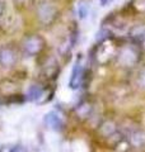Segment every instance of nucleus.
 <instances>
[{"label":"nucleus","instance_id":"obj_1","mask_svg":"<svg viewBox=\"0 0 145 152\" xmlns=\"http://www.w3.org/2000/svg\"><path fill=\"white\" fill-rule=\"evenodd\" d=\"M43 46H45V39L38 34L28 36L22 42V50L28 56H35L37 53H40L43 48Z\"/></svg>","mask_w":145,"mask_h":152},{"label":"nucleus","instance_id":"obj_2","mask_svg":"<svg viewBox=\"0 0 145 152\" xmlns=\"http://www.w3.org/2000/svg\"><path fill=\"white\" fill-rule=\"evenodd\" d=\"M18 61V52L10 46H4L0 48V66L5 69L13 67Z\"/></svg>","mask_w":145,"mask_h":152},{"label":"nucleus","instance_id":"obj_3","mask_svg":"<svg viewBox=\"0 0 145 152\" xmlns=\"http://www.w3.org/2000/svg\"><path fill=\"white\" fill-rule=\"evenodd\" d=\"M37 14H38L40 20L42 23H45V24H47V23L52 22V19H54V17H55V9H54V7H52L51 4L43 1V3H41L40 5H38Z\"/></svg>","mask_w":145,"mask_h":152},{"label":"nucleus","instance_id":"obj_4","mask_svg":"<svg viewBox=\"0 0 145 152\" xmlns=\"http://www.w3.org/2000/svg\"><path fill=\"white\" fill-rule=\"evenodd\" d=\"M45 123L48 128H51V129H54V131H60L62 126H64L60 115H57L54 112H51L45 115Z\"/></svg>","mask_w":145,"mask_h":152},{"label":"nucleus","instance_id":"obj_5","mask_svg":"<svg viewBox=\"0 0 145 152\" xmlns=\"http://www.w3.org/2000/svg\"><path fill=\"white\" fill-rule=\"evenodd\" d=\"M81 75H83V69H81V65L79 62H76L74 70H72L71 79H70V88L71 89L79 88L80 81H81Z\"/></svg>","mask_w":145,"mask_h":152},{"label":"nucleus","instance_id":"obj_6","mask_svg":"<svg viewBox=\"0 0 145 152\" xmlns=\"http://www.w3.org/2000/svg\"><path fill=\"white\" fill-rule=\"evenodd\" d=\"M130 143L134 147H136V148L144 147L145 146V133L141 131L132 132L131 136H130Z\"/></svg>","mask_w":145,"mask_h":152},{"label":"nucleus","instance_id":"obj_7","mask_svg":"<svg viewBox=\"0 0 145 152\" xmlns=\"http://www.w3.org/2000/svg\"><path fill=\"white\" fill-rule=\"evenodd\" d=\"M42 95V89L38 86V85H33V86L30 89V93H28V96L32 100H35V99H38Z\"/></svg>","mask_w":145,"mask_h":152},{"label":"nucleus","instance_id":"obj_8","mask_svg":"<svg viewBox=\"0 0 145 152\" xmlns=\"http://www.w3.org/2000/svg\"><path fill=\"white\" fill-rule=\"evenodd\" d=\"M14 1L17 3V5H18V7H27V5H28V3H30L31 0H14Z\"/></svg>","mask_w":145,"mask_h":152},{"label":"nucleus","instance_id":"obj_9","mask_svg":"<svg viewBox=\"0 0 145 152\" xmlns=\"http://www.w3.org/2000/svg\"><path fill=\"white\" fill-rule=\"evenodd\" d=\"M4 9H5V4H4V1H3V0H0V18L3 17Z\"/></svg>","mask_w":145,"mask_h":152},{"label":"nucleus","instance_id":"obj_10","mask_svg":"<svg viewBox=\"0 0 145 152\" xmlns=\"http://www.w3.org/2000/svg\"><path fill=\"white\" fill-rule=\"evenodd\" d=\"M10 152H24V148H23V147H21V146H16L14 148H12Z\"/></svg>","mask_w":145,"mask_h":152}]
</instances>
